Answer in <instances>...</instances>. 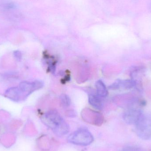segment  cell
I'll use <instances>...</instances> for the list:
<instances>
[{
	"label": "cell",
	"mask_w": 151,
	"mask_h": 151,
	"mask_svg": "<svg viewBox=\"0 0 151 151\" xmlns=\"http://www.w3.org/2000/svg\"><path fill=\"white\" fill-rule=\"evenodd\" d=\"M122 151H142L140 148H137V147H132V146H129V147H127L124 148Z\"/></svg>",
	"instance_id": "cell-10"
},
{
	"label": "cell",
	"mask_w": 151,
	"mask_h": 151,
	"mask_svg": "<svg viewBox=\"0 0 151 151\" xmlns=\"http://www.w3.org/2000/svg\"><path fill=\"white\" fill-rule=\"evenodd\" d=\"M135 82L131 80L117 81L110 86V88L112 89H118L120 88L124 89H130L134 87Z\"/></svg>",
	"instance_id": "cell-7"
},
{
	"label": "cell",
	"mask_w": 151,
	"mask_h": 151,
	"mask_svg": "<svg viewBox=\"0 0 151 151\" xmlns=\"http://www.w3.org/2000/svg\"><path fill=\"white\" fill-rule=\"evenodd\" d=\"M43 83L39 81L29 82H24L19 84V87L11 88L6 91V96L14 101H18L21 97H27L37 90L42 88Z\"/></svg>",
	"instance_id": "cell-2"
},
{
	"label": "cell",
	"mask_w": 151,
	"mask_h": 151,
	"mask_svg": "<svg viewBox=\"0 0 151 151\" xmlns=\"http://www.w3.org/2000/svg\"><path fill=\"white\" fill-rule=\"evenodd\" d=\"M42 121L46 126L58 136H63L69 132V125L55 110L47 112L42 117Z\"/></svg>",
	"instance_id": "cell-1"
},
{
	"label": "cell",
	"mask_w": 151,
	"mask_h": 151,
	"mask_svg": "<svg viewBox=\"0 0 151 151\" xmlns=\"http://www.w3.org/2000/svg\"><path fill=\"white\" fill-rule=\"evenodd\" d=\"M89 103L91 106L97 110H101L103 109L104 104L102 98L97 93H90L88 96Z\"/></svg>",
	"instance_id": "cell-6"
},
{
	"label": "cell",
	"mask_w": 151,
	"mask_h": 151,
	"mask_svg": "<svg viewBox=\"0 0 151 151\" xmlns=\"http://www.w3.org/2000/svg\"><path fill=\"white\" fill-rule=\"evenodd\" d=\"M136 132L143 140L151 139V116L142 114L135 125Z\"/></svg>",
	"instance_id": "cell-4"
},
{
	"label": "cell",
	"mask_w": 151,
	"mask_h": 151,
	"mask_svg": "<svg viewBox=\"0 0 151 151\" xmlns=\"http://www.w3.org/2000/svg\"><path fill=\"white\" fill-rule=\"evenodd\" d=\"M92 134L86 129H80L68 136L69 142L76 145L87 146L93 142Z\"/></svg>",
	"instance_id": "cell-3"
},
{
	"label": "cell",
	"mask_w": 151,
	"mask_h": 151,
	"mask_svg": "<svg viewBox=\"0 0 151 151\" xmlns=\"http://www.w3.org/2000/svg\"><path fill=\"white\" fill-rule=\"evenodd\" d=\"M96 93L101 98L106 97L108 95V91L104 83L101 80H99L96 83Z\"/></svg>",
	"instance_id": "cell-8"
},
{
	"label": "cell",
	"mask_w": 151,
	"mask_h": 151,
	"mask_svg": "<svg viewBox=\"0 0 151 151\" xmlns=\"http://www.w3.org/2000/svg\"><path fill=\"white\" fill-rule=\"evenodd\" d=\"M60 102L62 106L67 107L71 104V100L70 97L65 94H62L60 97Z\"/></svg>",
	"instance_id": "cell-9"
},
{
	"label": "cell",
	"mask_w": 151,
	"mask_h": 151,
	"mask_svg": "<svg viewBox=\"0 0 151 151\" xmlns=\"http://www.w3.org/2000/svg\"><path fill=\"white\" fill-rule=\"evenodd\" d=\"M142 114L140 110L129 109L124 112L123 119L127 124L135 125Z\"/></svg>",
	"instance_id": "cell-5"
}]
</instances>
